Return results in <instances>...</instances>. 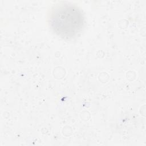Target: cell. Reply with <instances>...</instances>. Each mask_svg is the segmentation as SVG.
Returning a JSON list of instances; mask_svg holds the SVG:
<instances>
[{
    "label": "cell",
    "instance_id": "1",
    "mask_svg": "<svg viewBox=\"0 0 146 146\" xmlns=\"http://www.w3.org/2000/svg\"><path fill=\"white\" fill-rule=\"evenodd\" d=\"M47 22L58 36L63 39H71L82 30L84 17L77 6L62 2L52 6L48 14Z\"/></svg>",
    "mask_w": 146,
    "mask_h": 146
}]
</instances>
